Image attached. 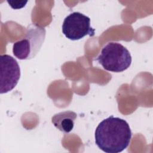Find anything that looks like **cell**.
I'll return each instance as SVG.
<instances>
[{
	"label": "cell",
	"mask_w": 153,
	"mask_h": 153,
	"mask_svg": "<svg viewBox=\"0 0 153 153\" xmlns=\"http://www.w3.org/2000/svg\"><path fill=\"white\" fill-rule=\"evenodd\" d=\"M95 143L106 153H118L128 147L131 131L127 122L113 115L102 121L95 130Z\"/></svg>",
	"instance_id": "6da1fadb"
},
{
	"label": "cell",
	"mask_w": 153,
	"mask_h": 153,
	"mask_svg": "<svg viewBox=\"0 0 153 153\" xmlns=\"http://www.w3.org/2000/svg\"><path fill=\"white\" fill-rule=\"evenodd\" d=\"M96 60L106 71L121 72L130 67L131 56L129 51L122 44L111 42L103 47Z\"/></svg>",
	"instance_id": "7a4b0ae2"
},
{
	"label": "cell",
	"mask_w": 153,
	"mask_h": 153,
	"mask_svg": "<svg viewBox=\"0 0 153 153\" xmlns=\"http://www.w3.org/2000/svg\"><path fill=\"white\" fill-rule=\"evenodd\" d=\"M45 29L34 24L27 28L25 37L13 44V53L20 60L34 57L39 52L45 37Z\"/></svg>",
	"instance_id": "3957f363"
},
{
	"label": "cell",
	"mask_w": 153,
	"mask_h": 153,
	"mask_svg": "<svg viewBox=\"0 0 153 153\" xmlns=\"http://www.w3.org/2000/svg\"><path fill=\"white\" fill-rule=\"evenodd\" d=\"M62 32L69 39L76 41L86 35L93 36L95 29L91 27L88 17L79 12H74L65 18L62 24Z\"/></svg>",
	"instance_id": "277c9868"
},
{
	"label": "cell",
	"mask_w": 153,
	"mask_h": 153,
	"mask_svg": "<svg viewBox=\"0 0 153 153\" xmlns=\"http://www.w3.org/2000/svg\"><path fill=\"white\" fill-rule=\"evenodd\" d=\"M0 93L11 91L17 84L20 76V69L17 60L12 56H0Z\"/></svg>",
	"instance_id": "5b68a950"
},
{
	"label": "cell",
	"mask_w": 153,
	"mask_h": 153,
	"mask_svg": "<svg viewBox=\"0 0 153 153\" xmlns=\"http://www.w3.org/2000/svg\"><path fill=\"white\" fill-rule=\"evenodd\" d=\"M76 117V114L71 111L60 112L52 117L51 122L60 131L68 133L72 130Z\"/></svg>",
	"instance_id": "8992f818"
},
{
	"label": "cell",
	"mask_w": 153,
	"mask_h": 153,
	"mask_svg": "<svg viewBox=\"0 0 153 153\" xmlns=\"http://www.w3.org/2000/svg\"><path fill=\"white\" fill-rule=\"evenodd\" d=\"M8 4L13 9H20L25 6L27 1H7Z\"/></svg>",
	"instance_id": "52a82bcc"
}]
</instances>
